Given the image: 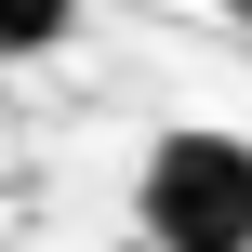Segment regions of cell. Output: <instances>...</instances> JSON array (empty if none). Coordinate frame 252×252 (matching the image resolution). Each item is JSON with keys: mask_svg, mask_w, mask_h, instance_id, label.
I'll list each match as a JSON object with an SVG mask.
<instances>
[{"mask_svg": "<svg viewBox=\"0 0 252 252\" xmlns=\"http://www.w3.org/2000/svg\"><path fill=\"white\" fill-rule=\"evenodd\" d=\"M80 27V0H0V53H53Z\"/></svg>", "mask_w": 252, "mask_h": 252, "instance_id": "7a4b0ae2", "label": "cell"}, {"mask_svg": "<svg viewBox=\"0 0 252 252\" xmlns=\"http://www.w3.org/2000/svg\"><path fill=\"white\" fill-rule=\"evenodd\" d=\"M133 226H146V252H252V133H226V120L159 133L133 173Z\"/></svg>", "mask_w": 252, "mask_h": 252, "instance_id": "6da1fadb", "label": "cell"}]
</instances>
